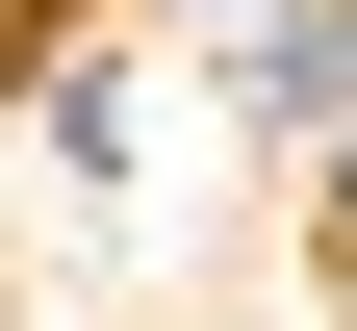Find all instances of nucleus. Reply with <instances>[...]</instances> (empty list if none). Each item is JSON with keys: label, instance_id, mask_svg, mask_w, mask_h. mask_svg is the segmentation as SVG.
I'll list each match as a JSON object with an SVG mask.
<instances>
[{"label": "nucleus", "instance_id": "nucleus-1", "mask_svg": "<svg viewBox=\"0 0 357 331\" xmlns=\"http://www.w3.org/2000/svg\"><path fill=\"white\" fill-rule=\"evenodd\" d=\"M332 229H357V153H332Z\"/></svg>", "mask_w": 357, "mask_h": 331}]
</instances>
